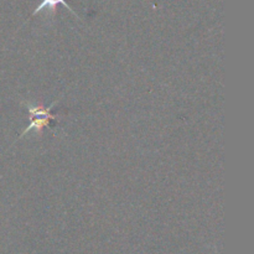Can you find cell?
Wrapping results in <instances>:
<instances>
[{"label":"cell","mask_w":254,"mask_h":254,"mask_svg":"<svg viewBox=\"0 0 254 254\" xmlns=\"http://www.w3.org/2000/svg\"><path fill=\"white\" fill-rule=\"evenodd\" d=\"M56 103L57 102H54V103L49 107H42L40 106V104L35 106V104L26 103L30 119H31V123H30V126L22 131L20 138H22L25 134L29 133V131L31 130H35L37 134H41L42 129H44L46 126H49V122L51 121V119H55V116H52L51 114V109Z\"/></svg>","instance_id":"obj_1"},{"label":"cell","mask_w":254,"mask_h":254,"mask_svg":"<svg viewBox=\"0 0 254 254\" xmlns=\"http://www.w3.org/2000/svg\"><path fill=\"white\" fill-rule=\"evenodd\" d=\"M57 5H64V6L67 7V9H68L69 11H71L72 14L74 15V16L78 17V15L76 14V11H73V10H72V7L69 6L68 4H67L66 0H42L41 4H40L39 6H37L36 9L34 10L32 15L39 14V12L42 11V10H49V11L51 12V14H55V11H56Z\"/></svg>","instance_id":"obj_2"}]
</instances>
